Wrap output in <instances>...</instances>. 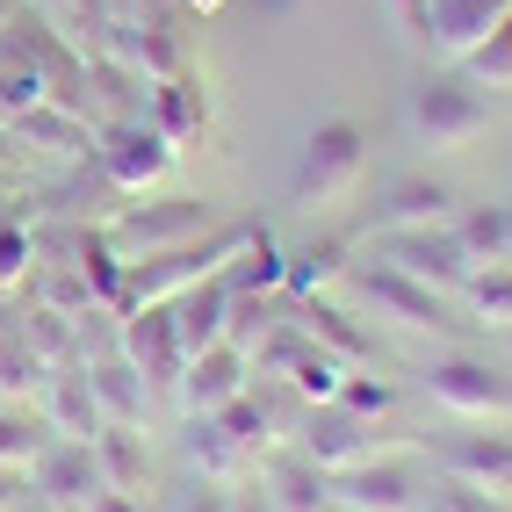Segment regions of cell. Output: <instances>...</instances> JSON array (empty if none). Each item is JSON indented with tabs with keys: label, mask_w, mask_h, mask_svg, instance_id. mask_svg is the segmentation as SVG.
Masks as SVG:
<instances>
[{
	"label": "cell",
	"mask_w": 512,
	"mask_h": 512,
	"mask_svg": "<svg viewBox=\"0 0 512 512\" xmlns=\"http://www.w3.org/2000/svg\"><path fill=\"white\" fill-rule=\"evenodd\" d=\"M368 174V130L354 116H325L296 152V174H289V202L296 210H332L347 202Z\"/></svg>",
	"instance_id": "6da1fadb"
},
{
	"label": "cell",
	"mask_w": 512,
	"mask_h": 512,
	"mask_svg": "<svg viewBox=\"0 0 512 512\" xmlns=\"http://www.w3.org/2000/svg\"><path fill=\"white\" fill-rule=\"evenodd\" d=\"M217 224H224V210L210 195H159V202H116L101 217V238L123 260H138V253H159V246H181V238H202Z\"/></svg>",
	"instance_id": "7a4b0ae2"
},
{
	"label": "cell",
	"mask_w": 512,
	"mask_h": 512,
	"mask_svg": "<svg viewBox=\"0 0 512 512\" xmlns=\"http://www.w3.org/2000/svg\"><path fill=\"white\" fill-rule=\"evenodd\" d=\"M412 123H419V138L433 152H469L491 130V94L476 87L462 65L455 73H426L419 94H412Z\"/></svg>",
	"instance_id": "3957f363"
},
{
	"label": "cell",
	"mask_w": 512,
	"mask_h": 512,
	"mask_svg": "<svg viewBox=\"0 0 512 512\" xmlns=\"http://www.w3.org/2000/svg\"><path fill=\"white\" fill-rule=\"evenodd\" d=\"M174 138L152 123V116H130V123H101V138H94V166H101V181H109L116 195H145L152 181L174 174Z\"/></svg>",
	"instance_id": "277c9868"
},
{
	"label": "cell",
	"mask_w": 512,
	"mask_h": 512,
	"mask_svg": "<svg viewBox=\"0 0 512 512\" xmlns=\"http://www.w3.org/2000/svg\"><path fill=\"white\" fill-rule=\"evenodd\" d=\"M375 260L397 267V275H412V282H426V289H462L476 275L455 224H397V231L375 238Z\"/></svg>",
	"instance_id": "5b68a950"
},
{
	"label": "cell",
	"mask_w": 512,
	"mask_h": 512,
	"mask_svg": "<svg viewBox=\"0 0 512 512\" xmlns=\"http://www.w3.org/2000/svg\"><path fill=\"white\" fill-rule=\"evenodd\" d=\"M116 347H123V361L138 368L152 390H174V383H181V368H188V347H181L174 311H166V303H138V311H123Z\"/></svg>",
	"instance_id": "8992f818"
},
{
	"label": "cell",
	"mask_w": 512,
	"mask_h": 512,
	"mask_svg": "<svg viewBox=\"0 0 512 512\" xmlns=\"http://www.w3.org/2000/svg\"><path fill=\"white\" fill-rule=\"evenodd\" d=\"M296 448L311 455L325 476L354 469V462H368V455H383V448H375V433H368V419H361V412H347L339 397H332V404H311V412H303Z\"/></svg>",
	"instance_id": "52a82bcc"
},
{
	"label": "cell",
	"mask_w": 512,
	"mask_h": 512,
	"mask_svg": "<svg viewBox=\"0 0 512 512\" xmlns=\"http://www.w3.org/2000/svg\"><path fill=\"white\" fill-rule=\"evenodd\" d=\"M332 505H347V512H412L419 476H412L404 455H368V462L332 476Z\"/></svg>",
	"instance_id": "ba28073f"
},
{
	"label": "cell",
	"mask_w": 512,
	"mask_h": 512,
	"mask_svg": "<svg viewBox=\"0 0 512 512\" xmlns=\"http://www.w3.org/2000/svg\"><path fill=\"white\" fill-rule=\"evenodd\" d=\"M426 390H433V404H448L455 419H505L512 412V383L491 368V361H469V354H448L433 375H426Z\"/></svg>",
	"instance_id": "9c48e42d"
},
{
	"label": "cell",
	"mask_w": 512,
	"mask_h": 512,
	"mask_svg": "<svg viewBox=\"0 0 512 512\" xmlns=\"http://www.w3.org/2000/svg\"><path fill=\"white\" fill-rule=\"evenodd\" d=\"M246 383H253V354L238 347V339H217V347L188 354L174 397H181V412H217V404H231Z\"/></svg>",
	"instance_id": "30bf717a"
},
{
	"label": "cell",
	"mask_w": 512,
	"mask_h": 512,
	"mask_svg": "<svg viewBox=\"0 0 512 512\" xmlns=\"http://www.w3.org/2000/svg\"><path fill=\"white\" fill-rule=\"evenodd\" d=\"M361 296L375 303L383 318H397V325H412V332H440V325H455L448 318V303H440V289H426V282H412V275H397V267H361Z\"/></svg>",
	"instance_id": "8fae6325"
},
{
	"label": "cell",
	"mask_w": 512,
	"mask_h": 512,
	"mask_svg": "<svg viewBox=\"0 0 512 512\" xmlns=\"http://www.w3.org/2000/svg\"><path fill=\"white\" fill-rule=\"evenodd\" d=\"M8 130H15V145H37V152H58V159H94V138H101V123H87L80 109H65L51 94L29 116H15Z\"/></svg>",
	"instance_id": "7c38bea8"
},
{
	"label": "cell",
	"mask_w": 512,
	"mask_h": 512,
	"mask_svg": "<svg viewBox=\"0 0 512 512\" xmlns=\"http://www.w3.org/2000/svg\"><path fill=\"white\" fill-rule=\"evenodd\" d=\"M440 462H448L455 484L512 498V433H455L448 448H440Z\"/></svg>",
	"instance_id": "4fadbf2b"
},
{
	"label": "cell",
	"mask_w": 512,
	"mask_h": 512,
	"mask_svg": "<svg viewBox=\"0 0 512 512\" xmlns=\"http://www.w3.org/2000/svg\"><path fill=\"white\" fill-rule=\"evenodd\" d=\"M166 311H174V332H181V347H188V354L217 347V339L231 332V275H202L195 289L166 296Z\"/></svg>",
	"instance_id": "5bb4252c"
},
{
	"label": "cell",
	"mask_w": 512,
	"mask_h": 512,
	"mask_svg": "<svg viewBox=\"0 0 512 512\" xmlns=\"http://www.w3.org/2000/svg\"><path fill=\"white\" fill-rule=\"evenodd\" d=\"M512 8V0H426L419 8V37H433L448 58H462V51H476L491 37V22Z\"/></svg>",
	"instance_id": "9a60e30c"
},
{
	"label": "cell",
	"mask_w": 512,
	"mask_h": 512,
	"mask_svg": "<svg viewBox=\"0 0 512 512\" xmlns=\"http://www.w3.org/2000/svg\"><path fill=\"white\" fill-rule=\"evenodd\" d=\"M37 491L58 498V505H87L101 491V462H94V440H51V448L29 462Z\"/></svg>",
	"instance_id": "2e32d148"
},
{
	"label": "cell",
	"mask_w": 512,
	"mask_h": 512,
	"mask_svg": "<svg viewBox=\"0 0 512 512\" xmlns=\"http://www.w3.org/2000/svg\"><path fill=\"white\" fill-rule=\"evenodd\" d=\"M87 390L101 404V426H145V412H152V383L123 361V347L87 368Z\"/></svg>",
	"instance_id": "e0dca14e"
},
{
	"label": "cell",
	"mask_w": 512,
	"mask_h": 512,
	"mask_svg": "<svg viewBox=\"0 0 512 512\" xmlns=\"http://www.w3.org/2000/svg\"><path fill=\"white\" fill-rule=\"evenodd\" d=\"M260 484H267V498H275L282 512H325V505H332V476L303 455V448H275Z\"/></svg>",
	"instance_id": "ac0fdd59"
},
{
	"label": "cell",
	"mask_w": 512,
	"mask_h": 512,
	"mask_svg": "<svg viewBox=\"0 0 512 512\" xmlns=\"http://www.w3.org/2000/svg\"><path fill=\"white\" fill-rule=\"evenodd\" d=\"M145 116L166 130V138H195L202 123H210V94H202V80L195 73H166V80H152L145 87Z\"/></svg>",
	"instance_id": "d6986e66"
},
{
	"label": "cell",
	"mask_w": 512,
	"mask_h": 512,
	"mask_svg": "<svg viewBox=\"0 0 512 512\" xmlns=\"http://www.w3.org/2000/svg\"><path fill=\"white\" fill-rule=\"evenodd\" d=\"M448 210H455V195L440 188L433 174H404V181L383 188V202H375V224H383V231H397V224H448Z\"/></svg>",
	"instance_id": "ffe728a7"
},
{
	"label": "cell",
	"mask_w": 512,
	"mask_h": 512,
	"mask_svg": "<svg viewBox=\"0 0 512 512\" xmlns=\"http://www.w3.org/2000/svg\"><path fill=\"white\" fill-rule=\"evenodd\" d=\"M44 419H51L58 440H94V433H101V404H94V390H87V375H73V368H58V375H51V390H44Z\"/></svg>",
	"instance_id": "44dd1931"
},
{
	"label": "cell",
	"mask_w": 512,
	"mask_h": 512,
	"mask_svg": "<svg viewBox=\"0 0 512 512\" xmlns=\"http://www.w3.org/2000/svg\"><path fill=\"white\" fill-rule=\"evenodd\" d=\"M94 462H101V484L109 491H145V476H152V455H145L138 426H101L94 433Z\"/></svg>",
	"instance_id": "7402d4cb"
},
{
	"label": "cell",
	"mask_w": 512,
	"mask_h": 512,
	"mask_svg": "<svg viewBox=\"0 0 512 512\" xmlns=\"http://www.w3.org/2000/svg\"><path fill=\"white\" fill-rule=\"evenodd\" d=\"M303 332H311L325 354H339L347 368L375 354V339H368V332H361V325H354L347 311H339V303H325V296H311V303H303Z\"/></svg>",
	"instance_id": "603a6c76"
},
{
	"label": "cell",
	"mask_w": 512,
	"mask_h": 512,
	"mask_svg": "<svg viewBox=\"0 0 512 512\" xmlns=\"http://www.w3.org/2000/svg\"><path fill=\"white\" fill-rule=\"evenodd\" d=\"M51 419L44 412H22V404H0V469H29L51 448Z\"/></svg>",
	"instance_id": "cb8c5ba5"
},
{
	"label": "cell",
	"mask_w": 512,
	"mask_h": 512,
	"mask_svg": "<svg viewBox=\"0 0 512 512\" xmlns=\"http://www.w3.org/2000/svg\"><path fill=\"white\" fill-rule=\"evenodd\" d=\"M455 238H462L469 267H498V260H512V246H505V202H498V210H491V202L462 210V217H455Z\"/></svg>",
	"instance_id": "d4e9b609"
},
{
	"label": "cell",
	"mask_w": 512,
	"mask_h": 512,
	"mask_svg": "<svg viewBox=\"0 0 512 512\" xmlns=\"http://www.w3.org/2000/svg\"><path fill=\"white\" fill-rule=\"evenodd\" d=\"M238 455H246V448L217 426V412H188V462H195L202 476H231Z\"/></svg>",
	"instance_id": "484cf974"
},
{
	"label": "cell",
	"mask_w": 512,
	"mask_h": 512,
	"mask_svg": "<svg viewBox=\"0 0 512 512\" xmlns=\"http://www.w3.org/2000/svg\"><path fill=\"white\" fill-rule=\"evenodd\" d=\"M462 73H469L476 87H491V94L512 87V8L491 22V37L476 44V51H462Z\"/></svg>",
	"instance_id": "4316f807"
},
{
	"label": "cell",
	"mask_w": 512,
	"mask_h": 512,
	"mask_svg": "<svg viewBox=\"0 0 512 512\" xmlns=\"http://www.w3.org/2000/svg\"><path fill=\"white\" fill-rule=\"evenodd\" d=\"M462 289H469V303H476V318H484V325H512V260L469 275Z\"/></svg>",
	"instance_id": "83f0119b"
},
{
	"label": "cell",
	"mask_w": 512,
	"mask_h": 512,
	"mask_svg": "<svg viewBox=\"0 0 512 512\" xmlns=\"http://www.w3.org/2000/svg\"><path fill=\"white\" fill-rule=\"evenodd\" d=\"M37 375H44V354L29 347V332H22V339H0V397L37 390Z\"/></svg>",
	"instance_id": "f1b7e54d"
},
{
	"label": "cell",
	"mask_w": 512,
	"mask_h": 512,
	"mask_svg": "<svg viewBox=\"0 0 512 512\" xmlns=\"http://www.w3.org/2000/svg\"><path fill=\"white\" fill-rule=\"evenodd\" d=\"M29 267H37V238H29V224L0 217V289H15Z\"/></svg>",
	"instance_id": "f546056e"
},
{
	"label": "cell",
	"mask_w": 512,
	"mask_h": 512,
	"mask_svg": "<svg viewBox=\"0 0 512 512\" xmlns=\"http://www.w3.org/2000/svg\"><path fill=\"white\" fill-rule=\"evenodd\" d=\"M339 404H347V412H361V419H375V412H390V404H397V383H375V375H347V383H339Z\"/></svg>",
	"instance_id": "4dcf8cb0"
},
{
	"label": "cell",
	"mask_w": 512,
	"mask_h": 512,
	"mask_svg": "<svg viewBox=\"0 0 512 512\" xmlns=\"http://www.w3.org/2000/svg\"><path fill=\"white\" fill-rule=\"evenodd\" d=\"M181 512H231V491L217 484V476H202V484L181 498Z\"/></svg>",
	"instance_id": "1f68e13d"
},
{
	"label": "cell",
	"mask_w": 512,
	"mask_h": 512,
	"mask_svg": "<svg viewBox=\"0 0 512 512\" xmlns=\"http://www.w3.org/2000/svg\"><path fill=\"white\" fill-rule=\"evenodd\" d=\"M87 512H145V491H109V484H101L87 498Z\"/></svg>",
	"instance_id": "d6a6232c"
},
{
	"label": "cell",
	"mask_w": 512,
	"mask_h": 512,
	"mask_svg": "<svg viewBox=\"0 0 512 512\" xmlns=\"http://www.w3.org/2000/svg\"><path fill=\"white\" fill-rule=\"evenodd\" d=\"M231 512H282L275 498H267V484H246V491H238L231 498Z\"/></svg>",
	"instance_id": "836d02e7"
},
{
	"label": "cell",
	"mask_w": 512,
	"mask_h": 512,
	"mask_svg": "<svg viewBox=\"0 0 512 512\" xmlns=\"http://www.w3.org/2000/svg\"><path fill=\"white\" fill-rule=\"evenodd\" d=\"M15 159H22V145H15V130L0 123V166H15Z\"/></svg>",
	"instance_id": "e575fe53"
},
{
	"label": "cell",
	"mask_w": 512,
	"mask_h": 512,
	"mask_svg": "<svg viewBox=\"0 0 512 512\" xmlns=\"http://www.w3.org/2000/svg\"><path fill=\"white\" fill-rule=\"evenodd\" d=\"M15 484H22V469H0V505L15 498Z\"/></svg>",
	"instance_id": "d590c367"
},
{
	"label": "cell",
	"mask_w": 512,
	"mask_h": 512,
	"mask_svg": "<svg viewBox=\"0 0 512 512\" xmlns=\"http://www.w3.org/2000/svg\"><path fill=\"white\" fill-rule=\"evenodd\" d=\"M15 15H22V0H0V29H8Z\"/></svg>",
	"instance_id": "8d00e7d4"
},
{
	"label": "cell",
	"mask_w": 512,
	"mask_h": 512,
	"mask_svg": "<svg viewBox=\"0 0 512 512\" xmlns=\"http://www.w3.org/2000/svg\"><path fill=\"white\" fill-rule=\"evenodd\" d=\"M505 246H512V202H505Z\"/></svg>",
	"instance_id": "74e56055"
},
{
	"label": "cell",
	"mask_w": 512,
	"mask_h": 512,
	"mask_svg": "<svg viewBox=\"0 0 512 512\" xmlns=\"http://www.w3.org/2000/svg\"><path fill=\"white\" fill-rule=\"evenodd\" d=\"M188 8H224V0H188Z\"/></svg>",
	"instance_id": "f35d334b"
},
{
	"label": "cell",
	"mask_w": 512,
	"mask_h": 512,
	"mask_svg": "<svg viewBox=\"0 0 512 512\" xmlns=\"http://www.w3.org/2000/svg\"><path fill=\"white\" fill-rule=\"evenodd\" d=\"M491 512H512V505H491Z\"/></svg>",
	"instance_id": "ab89813d"
}]
</instances>
